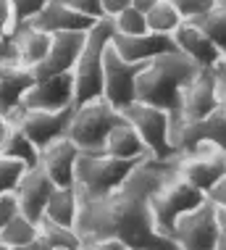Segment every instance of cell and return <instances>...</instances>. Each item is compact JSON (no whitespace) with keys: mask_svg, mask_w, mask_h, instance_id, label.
<instances>
[{"mask_svg":"<svg viewBox=\"0 0 226 250\" xmlns=\"http://www.w3.org/2000/svg\"><path fill=\"white\" fill-rule=\"evenodd\" d=\"M100 5H103V16H105V19H113L116 13H121L124 8H129V5H132V0H100Z\"/></svg>","mask_w":226,"mask_h":250,"instance_id":"ab89813d","label":"cell"},{"mask_svg":"<svg viewBox=\"0 0 226 250\" xmlns=\"http://www.w3.org/2000/svg\"><path fill=\"white\" fill-rule=\"evenodd\" d=\"M119 116L121 111H116L105 98H92V100H84V103H77L66 137L82 153H103L105 137Z\"/></svg>","mask_w":226,"mask_h":250,"instance_id":"5b68a950","label":"cell"},{"mask_svg":"<svg viewBox=\"0 0 226 250\" xmlns=\"http://www.w3.org/2000/svg\"><path fill=\"white\" fill-rule=\"evenodd\" d=\"M45 3H47V0H11L13 29H16V26H21V24H26V21H32V19L42 11Z\"/></svg>","mask_w":226,"mask_h":250,"instance_id":"1f68e13d","label":"cell"},{"mask_svg":"<svg viewBox=\"0 0 226 250\" xmlns=\"http://www.w3.org/2000/svg\"><path fill=\"white\" fill-rule=\"evenodd\" d=\"M171 5L176 8V13L184 19V21H189V19H197L200 13H205L208 8H213L218 0H168Z\"/></svg>","mask_w":226,"mask_h":250,"instance_id":"d6a6232c","label":"cell"},{"mask_svg":"<svg viewBox=\"0 0 226 250\" xmlns=\"http://www.w3.org/2000/svg\"><path fill=\"white\" fill-rule=\"evenodd\" d=\"M87 32H56V35H50V50L42 58V63H37L32 69L34 79H45V77H56V74L71 71L82 48H84Z\"/></svg>","mask_w":226,"mask_h":250,"instance_id":"9a60e30c","label":"cell"},{"mask_svg":"<svg viewBox=\"0 0 226 250\" xmlns=\"http://www.w3.org/2000/svg\"><path fill=\"white\" fill-rule=\"evenodd\" d=\"M134 166L137 161L113 158L108 153H79L77 166H74V190L79 198L108 195L129 177Z\"/></svg>","mask_w":226,"mask_h":250,"instance_id":"277c9868","label":"cell"},{"mask_svg":"<svg viewBox=\"0 0 226 250\" xmlns=\"http://www.w3.org/2000/svg\"><path fill=\"white\" fill-rule=\"evenodd\" d=\"M66 105H77L74 103V77L71 71L56 74V77H45L37 79L19 108H32V111H61Z\"/></svg>","mask_w":226,"mask_h":250,"instance_id":"5bb4252c","label":"cell"},{"mask_svg":"<svg viewBox=\"0 0 226 250\" xmlns=\"http://www.w3.org/2000/svg\"><path fill=\"white\" fill-rule=\"evenodd\" d=\"M111 45L129 63H142V61H150L161 56V53L176 50L171 35H158V32H150V29L142 32V35H113Z\"/></svg>","mask_w":226,"mask_h":250,"instance_id":"ac0fdd59","label":"cell"},{"mask_svg":"<svg viewBox=\"0 0 226 250\" xmlns=\"http://www.w3.org/2000/svg\"><path fill=\"white\" fill-rule=\"evenodd\" d=\"M158 3V0H132V8H137V11H142V13H147L153 5Z\"/></svg>","mask_w":226,"mask_h":250,"instance_id":"f6af8a7d","label":"cell"},{"mask_svg":"<svg viewBox=\"0 0 226 250\" xmlns=\"http://www.w3.org/2000/svg\"><path fill=\"white\" fill-rule=\"evenodd\" d=\"M126 250H129V248H126Z\"/></svg>","mask_w":226,"mask_h":250,"instance_id":"681fc988","label":"cell"},{"mask_svg":"<svg viewBox=\"0 0 226 250\" xmlns=\"http://www.w3.org/2000/svg\"><path fill=\"white\" fill-rule=\"evenodd\" d=\"M0 61H13V48H11V40H0Z\"/></svg>","mask_w":226,"mask_h":250,"instance_id":"ee69618b","label":"cell"},{"mask_svg":"<svg viewBox=\"0 0 226 250\" xmlns=\"http://www.w3.org/2000/svg\"><path fill=\"white\" fill-rule=\"evenodd\" d=\"M205 200V192H200L197 187H192L189 182H184L179 174H174L171 179H166L163 185L150 195V213H153V227L161 237L171 240V229L174 221L179 219L184 211L200 206Z\"/></svg>","mask_w":226,"mask_h":250,"instance_id":"8992f818","label":"cell"},{"mask_svg":"<svg viewBox=\"0 0 226 250\" xmlns=\"http://www.w3.org/2000/svg\"><path fill=\"white\" fill-rule=\"evenodd\" d=\"M197 145H213L226 153V108L224 103L213 113L195 121H179L171 126V150L174 155H184Z\"/></svg>","mask_w":226,"mask_h":250,"instance_id":"9c48e42d","label":"cell"},{"mask_svg":"<svg viewBox=\"0 0 226 250\" xmlns=\"http://www.w3.org/2000/svg\"><path fill=\"white\" fill-rule=\"evenodd\" d=\"M77 213H79V195L74 187H56L45 206L42 219L53 221V224H63V227H74L77 224ZM40 219V221H42Z\"/></svg>","mask_w":226,"mask_h":250,"instance_id":"cb8c5ba5","label":"cell"},{"mask_svg":"<svg viewBox=\"0 0 226 250\" xmlns=\"http://www.w3.org/2000/svg\"><path fill=\"white\" fill-rule=\"evenodd\" d=\"M218 234V213L216 206L205 198L200 206L184 211L174 221L171 242H176L179 250H213Z\"/></svg>","mask_w":226,"mask_h":250,"instance_id":"ba28073f","label":"cell"},{"mask_svg":"<svg viewBox=\"0 0 226 250\" xmlns=\"http://www.w3.org/2000/svg\"><path fill=\"white\" fill-rule=\"evenodd\" d=\"M79 250H126V245L121 240H90L82 242Z\"/></svg>","mask_w":226,"mask_h":250,"instance_id":"f35d334b","label":"cell"},{"mask_svg":"<svg viewBox=\"0 0 226 250\" xmlns=\"http://www.w3.org/2000/svg\"><path fill=\"white\" fill-rule=\"evenodd\" d=\"M142 63H129L113 50L111 42L105 45V53H103V98L116 111L134 103V79L140 74Z\"/></svg>","mask_w":226,"mask_h":250,"instance_id":"30bf717a","label":"cell"},{"mask_svg":"<svg viewBox=\"0 0 226 250\" xmlns=\"http://www.w3.org/2000/svg\"><path fill=\"white\" fill-rule=\"evenodd\" d=\"M218 105H221V98H218L213 69H197L182 87V92H179V113H176L174 121H171V126L179 124V121L203 119V116H208V113H213Z\"/></svg>","mask_w":226,"mask_h":250,"instance_id":"8fae6325","label":"cell"},{"mask_svg":"<svg viewBox=\"0 0 226 250\" xmlns=\"http://www.w3.org/2000/svg\"><path fill=\"white\" fill-rule=\"evenodd\" d=\"M34 82L37 79L29 66H21L16 61H3L0 63V113L11 119Z\"/></svg>","mask_w":226,"mask_h":250,"instance_id":"d6986e66","label":"cell"},{"mask_svg":"<svg viewBox=\"0 0 226 250\" xmlns=\"http://www.w3.org/2000/svg\"><path fill=\"white\" fill-rule=\"evenodd\" d=\"M216 213H218V234H216L213 250H226V211L216 208Z\"/></svg>","mask_w":226,"mask_h":250,"instance_id":"60d3db41","label":"cell"},{"mask_svg":"<svg viewBox=\"0 0 226 250\" xmlns=\"http://www.w3.org/2000/svg\"><path fill=\"white\" fill-rule=\"evenodd\" d=\"M171 40H174L176 50H179L182 56H187L195 66H200V69H210L218 61V56H221V50H218L192 21H182L174 29Z\"/></svg>","mask_w":226,"mask_h":250,"instance_id":"44dd1931","label":"cell"},{"mask_svg":"<svg viewBox=\"0 0 226 250\" xmlns=\"http://www.w3.org/2000/svg\"><path fill=\"white\" fill-rule=\"evenodd\" d=\"M13 35V11L11 0H0V40H8Z\"/></svg>","mask_w":226,"mask_h":250,"instance_id":"d590c367","label":"cell"},{"mask_svg":"<svg viewBox=\"0 0 226 250\" xmlns=\"http://www.w3.org/2000/svg\"><path fill=\"white\" fill-rule=\"evenodd\" d=\"M24 174H26V166L21 164V161L8 158V155L0 153V195L16 190Z\"/></svg>","mask_w":226,"mask_h":250,"instance_id":"4dcf8cb0","label":"cell"},{"mask_svg":"<svg viewBox=\"0 0 226 250\" xmlns=\"http://www.w3.org/2000/svg\"><path fill=\"white\" fill-rule=\"evenodd\" d=\"M103 153L113 155V158H124V161H140V158H145V155H150L145 143L140 140V134L134 132V126L129 124L124 116H119L116 124L111 126Z\"/></svg>","mask_w":226,"mask_h":250,"instance_id":"603a6c76","label":"cell"},{"mask_svg":"<svg viewBox=\"0 0 226 250\" xmlns=\"http://www.w3.org/2000/svg\"><path fill=\"white\" fill-rule=\"evenodd\" d=\"M3 155H8V158H16V161H21V164L26 168H34V166H40V147L32 143L29 137L21 132V129H16L13 126L11 134H8V140H5V145H3V150H0Z\"/></svg>","mask_w":226,"mask_h":250,"instance_id":"484cf974","label":"cell"},{"mask_svg":"<svg viewBox=\"0 0 226 250\" xmlns=\"http://www.w3.org/2000/svg\"><path fill=\"white\" fill-rule=\"evenodd\" d=\"M74 108L77 105H66L61 111H32V108H19L11 116V124L16 129H21L34 145L42 150L45 145H50L53 140L66 137L68 124H71Z\"/></svg>","mask_w":226,"mask_h":250,"instance_id":"4fadbf2b","label":"cell"},{"mask_svg":"<svg viewBox=\"0 0 226 250\" xmlns=\"http://www.w3.org/2000/svg\"><path fill=\"white\" fill-rule=\"evenodd\" d=\"M26 24L37 26V29L47 32V35H56V32H87L95 24V19L82 16V13L68 8V5L61 3V0H47V3L42 5V11Z\"/></svg>","mask_w":226,"mask_h":250,"instance_id":"ffe728a7","label":"cell"},{"mask_svg":"<svg viewBox=\"0 0 226 250\" xmlns=\"http://www.w3.org/2000/svg\"><path fill=\"white\" fill-rule=\"evenodd\" d=\"M11 40V48H13V61L21 66H29L34 69L37 63H42V58L50 50V35L32 24H21L13 29Z\"/></svg>","mask_w":226,"mask_h":250,"instance_id":"7402d4cb","label":"cell"},{"mask_svg":"<svg viewBox=\"0 0 226 250\" xmlns=\"http://www.w3.org/2000/svg\"><path fill=\"white\" fill-rule=\"evenodd\" d=\"M113 37L111 19H98L87 32L84 48L71 69L74 77V103H84L92 98H103V53Z\"/></svg>","mask_w":226,"mask_h":250,"instance_id":"3957f363","label":"cell"},{"mask_svg":"<svg viewBox=\"0 0 226 250\" xmlns=\"http://www.w3.org/2000/svg\"><path fill=\"white\" fill-rule=\"evenodd\" d=\"M53 190H56V185H53L50 177H47L40 166L26 168V174L21 177V182H19V187L13 190L16 192V200H19V211H21L26 219H32L34 224H40Z\"/></svg>","mask_w":226,"mask_h":250,"instance_id":"2e32d148","label":"cell"},{"mask_svg":"<svg viewBox=\"0 0 226 250\" xmlns=\"http://www.w3.org/2000/svg\"><path fill=\"white\" fill-rule=\"evenodd\" d=\"M37 234H40V227L34 224L32 219H26L24 213H16L8 224L0 229V240H3L11 250L13 248H21V245H26V242H32Z\"/></svg>","mask_w":226,"mask_h":250,"instance_id":"4316f807","label":"cell"},{"mask_svg":"<svg viewBox=\"0 0 226 250\" xmlns=\"http://www.w3.org/2000/svg\"><path fill=\"white\" fill-rule=\"evenodd\" d=\"M16 213H21V211H19L16 192H3V195H0V229L8 224Z\"/></svg>","mask_w":226,"mask_h":250,"instance_id":"e575fe53","label":"cell"},{"mask_svg":"<svg viewBox=\"0 0 226 250\" xmlns=\"http://www.w3.org/2000/svg\"><path fill=\"white\" fill-rule=\"evenodd\" d=\"M145 21H147L150 32H158V35H174V29L184 21V19L176 13V8L168 3V0H158V3L145 13Z\"/></svg>","mask_w":226,"mask_h":250,"instance_id":"83f0119b","label":"cell"},{"mask_svg":"<svg viewBox=\"0 0 226 250\" xmlns=\"http://www.w3.org/2000/svg\"><path fill=\"white\" fill-rule=\"evenodd\" d=\"M13 250H50V245H47V242L37 234L32 242H26V245H21V248H13Z\"/></svg>","mask_w":226,"mask_h":250,"instance_id":"7bdbcfd3","label":"cell"},{"mask_svg":"<svg viewBox=\"0 0 226 250\" xmlns=\"http://www.w3.org/2000/svg\"><path fill=\"white\" fill-rule=\"evenodd\" d=\"M200 66H195L179 50L161 53V56L142 63V69L134 79V100L166 108L171 113V121H174L176 113H179V92H182L184 82Z\"/></svg>","mask_w":226,"mask_h":250,"instance_id":"7a4b0ae2","label":"cell"},{"mask_svg":"<svg viewBox=\"0 0 226 250\" xmlns=\"http://www.w3.org/2000/svg\"><path fill=\"white\" fill-rule=\"evenodd\" d=\"M221 103H224V108H226V98H224V100H221Z\"/></svg>","mask_w":226,"mask_h":250,"instance_id":"c3c4849f","label":"cell"},{"mask_svg":"<svg viewBox=\"0 0 226 250\" xmlns=\"http://www.w3.org/2000/svg\"><path fill=\"white\" fill-rule=\"evenodd\" d=\"M11 129H13L11 119H8V116H3V113H0V150H3V145H5V140H8Z\"/></svg>","mask_w":226,"mask_h":250,"instance_id":"b9f144b4","label":"cell"},{"mask_svg":"<svg viewBox=\"0 0 226 250\" xmlns=\"http://www.w3.org/2000/svg\"><path fill=\"white\" fill-rule=\"evenodd\" d=\"M40 237H42L50 248H63V250H79L82 248V237L74 227H63V224H53V221H40Z\"/></svg>","mask_w":226,"mask_h":250,"instance_id":"f1b7e54d","label":"cell"},{"mask_svg":"<svg viewBox=\"0 0 226 250\" xmlns=\"http://www.w3.org/2000/svg\"><path fill=\"white\" fill-rule=\"evenodd\" d=\"M113 24V35H142L147 32V21H145V13L137 11V8H124L121 13H116L111 19Z\"/></svg>","mask_w":226,"mask_h":250,"instance_id":"f546056e","label":"cell"},{"mask_svg":"<svg viewBox=\"0 0 226 250\" xmlns=\"http://www.w3.org/2000/svg\"><path fill=\"white\" fill-rule=\"evenodd\" d=\"M61 3H66L68 8H74L77 13H82V16H90V19H103V5L100 0H61Z\"/></svg>","mask_w":226,"mask_h":250,"instance_id":"836d02e7","label":"cell"},{"mask_svg":"<svg viewBox=\"0 0 226 250\" xmlns=\"http://www.w3.org/2000/svg\"><path fill=\"white\" fill-rule=\"evenodd\" d=\"M174 174L176 155L168 161L145 155L116 190L100 198H79L74 229L82 242L121 240L129 250H179L176 242L155 232L150 213V195Z\"/></svg>","mask_w":226,"mask_h":250,"instance_id":"6da1fadb","label":"cell"},{"mask_svg":"<svg viewBox=\"0 0 226 250\" xmlns=\"http://www.w3.org/2000/svg\"><path fill=\"white\" fill-rule=\"evenodd\" d=\"M210 69H213V74H216V87H218V98H226V50L221 53V56H218V61L213 66H210Z\"/></svg>","mask_w":226,"mask_h":250,"instance_id":"74e56055","label":"cell"},{"mask_svg":"<svg viewBox=\"0 0 226 250\" xmlns=\"http://www.w3.org/2000/svg\"><path fill=\"white\" fill-rule=\"evenodd\" d=\"M0 250H11V248H8V245H5V242H3V240H0Z\"/></svg>","mask_w":226,"mask_h":250,"instance_id":"bcb514c9","label":"cell"},{"mask_svg":"<svg viewBox=\"0 0 226 250\" xmlns=\"http://www.w3.org/2000/svg\"><path fill=\"white\" fill-rule=\"evenodd\" d=\"M189 21H192L221 53L226 50V0H218L213 8H208L197 19H189Z\"/></svg>","mask_w":226,"mask_h":250,"instance_id":"d4e9b609","label":"cell"},{"mask_svg":"<svg viewBox=\"0 0 226 250\" xmlns=\"http://www.w3.org/2000/svg\"><path fill=\"white\" fill-rule=\"evenodd\" d=\"M50 250H63V248H50Z\"/></svg>","mask_w":226,"mask_h":250,"instance_id":"7dc6e473","label":"cell"},{"mask_svg":"<svg viewBox=\"0 0 226 250\" xmlns=\"http://www.w3.org/2000/svg\"><path fill=\"white\" fill-rule=\"evenodd\" d=\"M79 153L82 150L68 137H58L40 150V168L56 187H74V166Z\"/></svg>","mask_w":226,"mask_h":250,"instance_id":"e0dca14e","label":"cell"},{"mask_svg":"<svg viewBox=\"0 0 226 250\" xmlns=\"http://www.w3.org/2000/svg\"><path fill=\"white\" fill-rule=\"evenodd\" d=\"M121 116L134 126V132L140 134V140L145 143L147 153L153 158L158 161L174 158V150H171V113L166 108L134 100L132 105L121 108Z\"/></svg>","mask_w":226,"mask_h":250,"instance_id":"52a82bcc","label":"cell"},{"mask_svg":"<svg viewBox=\"0 0 226 250\" xmlns=\"http://www.w3.org/2000/svg\"><path fill=\"white\" fill-rule=\"evenodd\" d=\"M176 174L200 192H208L226 174V153L213 145H197L195 150L176 155Z\"/></svg>","mask_w":226,"mask_h":250,"instance_id":"7c38bea8","label":"cell"},{"mask_svg":"<svg viewBox=\"0 0 226 250\" xmlns=\"http://www.w3.org/2000/svg\"><path fill=\"white\" fill-rule=\"evenodd\" d=\"M205 198H208L210 203H213L216 208H221V211H226V174H224V177L216 182L213 187H210L208 192H205Z\"/></svg>","mask_w":226,"mask_h":250,"instance_id":"8d00e7d4","label":"cell"}]
</instances>
